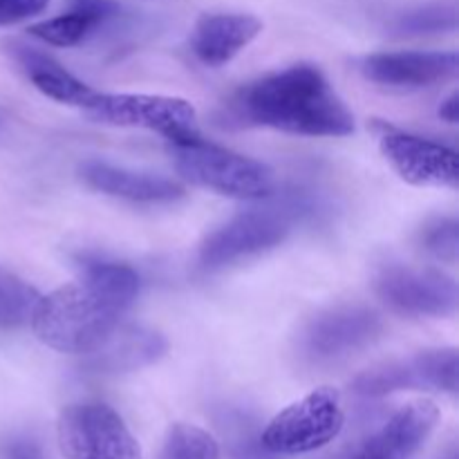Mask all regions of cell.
<instances>
[{"instance_id":"1","label":"cell","mask_w":459,"mask_h":459,"mask_svg":"<svg viewBox=\"0 0 459 459\" xmlns=\"http://www.w3.org/2000/svg\"><path fill=\"white\" fill-rule=\"evenodd\" d=\"M139 285V273L128 264L83 260L79 281L40 296L30 325L56 352L90 354L119 327Z\"/></svg>"},{"instance_id":"2","label":"cell","mask_w":459,"mask_h":459,"mask_svg":"<svg viewBox=\"0 0 459 459\" xmlns=\"http://www.w3.org/2000/svg\"><path fill=\"white\" fill-rule=\"evenodd\" d=\"M229 117L303 137H348L354 117L321 67L296 63L251 81L233 94Z\"/></svg>"},{"instance_id":"3","label":"cell","mask_w":459,"mask_h":459,"mask_svg":"<svg viewBox=\"0 0 459 459\" xmlns=\"http://www.w3.org/2000/svg\"><path fill=\"white\" fill-rule=\"evenodd\" d=\"M175 169L182 179L236 200H264L273 193V173L267 164L195 137L170 143Z\"/></svg>"},{"instance_id":"4","label":"cell","mask_w":459,"mask_h":459,"mask_svg":"<svg viewBox=\"0 0 459 459\" xmlns=\"http://www.w3.org/2000/svg\"><path fill=\"white\" fill-rule=\"evenodd\" d=\"M83 112L99 124L152 130L170 143H186L200 137L195 108L179 97L94 92Z\"/></svg>"},{"instance_id":"5","label":"cell","mask_w":459,"mask_h":459,"mask_svg":"<svg viewBox=\"0 0 459 459\" xmlns=\"http://www.w3.org/2000/svg\"><path fill=\"white\" fill-rule=\"evenodd\" d=\"M345 424L341 394L318 388L278 412L260 435V444L273 455H303L327 446Z\"/></svg>"},{"instance_id":"6","label":"cell","mask_w":459,"mask_h":459,"mask_svg":"<svg viewBox=\"0 0 459 459\" xmlns=\"http://www.w3.org/2000/svg\"><path fill=\"white\" fill-rule=\"evenodd\" d=\"M56 439L63 459H142V446L119 412L99 402L63 408Z\"/></svg>"},{"instance_id":"7","label":"cell","mask_w":459,"mask_h":459,"mask_svg":"<svg viewBox=\"0 0 459 459\" xmlns=\"http://www.w3.org/2000/svg\"><path fill=\"white\" fill-rule=\"evenodd\" d=\"M375 290L388 307L406 316H451L459 300L455 281L446 273L408 264H388L381 269Z\"/></svg>"},{"instance_id":"8","label":"cell","mask_w":459,"mask_h":459,"mask_svg":"<svg viewBox=\"0 0 459 459\" xmlns=\"http://www.w3.org/2000/svg\"><path fill=\"white\" fill-rule=\"evenodd\" d=\"M459 354L455 348L426 350L411 359L385 363L354 381V390L366 397H384L399 390H439L457 393Z\"/></svg>"},{"instance_id":"9","label":"cell","mask_w":459,"mask_h":459,"mask_svg":"<svg viewBox=\"0 0 459 459\" xmlns=\"http://www.w3.org/2000/svg\"><path fill=\"white\" fill-rule=\"evenodd\" d=\"M291 231L287 213L264 209L245 211L215 229L200 247V263L209 269L224 267L236 260L263 254L281 245Z\"/></svg>"},{"instance_id":"10","label":"cell","mask_w":459,"mask_h":459,"mask_svg":"<svg viewBox=\"0 0 459 459\" xmlns=\"http://www.w3.org/2000/svg\"><path fill=\"white\" fill-rule=\"evenodd\" d=\"M379 146L403 182L412 186L457 188L459 155L453 148L393 128L379 134Z\"/></svg>"},{"instance_id":"11","label":"cell","mask_w":459,"mask_h":459,"mask_svg":"<svg viewBox=\"0 0 459 459\" xmlns=\"http://www.w3.org/2000/svg\"><path fill=\"white\" fill-rule=\"evenodd\" d=\"M384 330L379 314L368 307H336L307 325L303 348L316 361L348 357L370 345Z\"/></svg>"},{"instance_id":"12","label":"cell","mask_w":459,"mask_h":459,"mask_svg":"<svg viewBox=\"0 0 459 459\" xmlns=\"http://www.w3.org/2000/svg\"><path fill=\"white\" fill-rule=\"evenodd\" d=\"M457 72V52H381L363 61V74L390 88H429Z\"/></svg>"},{"instance_id":"13","label":"cell","mask_w":459,"mask_h":459,"mask_svg":"<svg viewBox=\"0 0 459 459\" xmlns=\"http://www.w3.org/2000/svg\"><path fill=\"white\" fill-rule=\"evenodd\" d=\"M437 421L439 408L430 399L406 403L368 439L354 459H411L424 446Z\"/></svg>"},{"instance_id":"14","label":"cell","mask_w":459,"mask_h":459,"mask_svg":"<svg viewBox=\"0 0 459 459\" xmlns=\"http://www.w3.org/2000/svg\"><path fill=\"white\" fill-rule=\"evenodd\" d=\"M166 339L146 327H117L85 359V370L94 375H121L146 368L164 357Z\"/></svg>"},{"instance_id":"15","label":"cell","mask_w":459,"mask_h":459,"mask_svg":"<svg viewBox=\"0 0 459 459\" xmlns=\"http://www.w3.org/2000/svg\"><path fill=\"white\" fill-rule=\"evenodd\" d=\"M263 22L251 13H206L193 30V54L204 65L220 67L236 58L255 36Z\"/></svg>"},{"instance_id":"16","label":"cell","mask_w":459,"mask_h":459,"mask_svg":"<svg viewBox=\"0 0 459 459\" xmlns=\"http://www.w3.org/2000/svg\"><path fill=\"white\" fill-rule=\"evenodd\" d=\"M81 178L94 191L106 195L121 197L128 202H143V204H157V202H173L184 195V188L173 179L160 178L151 173H137V170L121 169V166L106 164V161L90 160L81 164Z\"/></svg>"},{"instance_id":"17","label":"cell","mask_w":459,"mask_h":459,"mask_svg":"<svg viewBox=\"0 0 459 459\" xmlns=\"http://www.w3.org/2000/svg\"><path fill=\"white\" fill-rule=\"evenodd\" d=\"M119 13L112 0H72V7L61 16L31 25L30 34L54 48H74L101 30Z\"/></svg>"},{"instance_id":"18","label":"cell","mask_w":459,"mask_h":459,"mask_svg":"<svg viewBox=\"0 0 459 459\" xmlns=\"http://www.w3.org/2000/svg\"><path fill=\"white\" fill-rule=\"evenodd\" d=\"M13 56H16L18 65L27 74V79L36 85V90L43 92L45 97L54 99V101L76 106L83 110L90 99H92V94L97 92L90 85H85L83 81L72 76L61 63L54 61L48 54L39 52V49L27 48V45H16Z\"/></svg>"},{"instance_id":"19","label":"cell","mask_w":459,"mask_h":459,"mask_svg":"<svg viewBox=\"0 0 459 459\" xmlns=\"http://www.w3.org/2000/svg\"><path fill=\"white\" fill-rule=\"evenodd\" d=\"M459 9L455 0H439V3L420 4L415 9L403 12L393 22V30L399 36H426L444 34L457 30Z\"/></svg>"},{"instance_id":"20","label":"cell","mask_w":459,"mask_h":459,"mask_svg":"<svg viewBox=\"0 0 459 459\" xmlns=\"http://www.w3.org/2000/svg\"><path fill=\"white\" fill-rule=\"evenodd\" d=\"M39 299L40 294L30 282L0 267V330H12L30 323Z\"/></svg>"},{"instance_id":"21","label":"cell","mask_w":459,"mask_h":459,"mask_svg":"<svg viewBox=\"0 0 459 459\" xmlns=\"http://www.w3.org/2000/svg\"><path fill=\"white\" fill-rule=\"evenodd\" d=\"M161 459H220V446L211 433L193 424H175L166 437Z\"/></svg>"},{"instance_id":"22","label":"cell","mask_w":459,"mask_h":459,"mask_svg":"<svg viewBox=\"0 0 459 459\" xmlns=\"http://www.w3.org/2000/svg\"><path fill=\"white\" fill-rule=\"evenodd\" d=\"M421 245L433 258L442 263H455L459 255L457 220H437L421 231Z\"/></svg>"},{"instance_id":"23","label":"cell","mask_w":459,"mask_h":459,"mask_svg":"<svg viewBox=\"0 0 459 459\" xmlns=\"http://www.w3.org/2000/svg\"><path fill=\"white\" fill-rule=\"evenodd\" d=\"M48 4L49 0H0V27L30 21V18L45 12Z\"/></svg>"},{"instance_id":"24","label":"cell","mask_w":459,"mask_h":459,"mask_svg":"<svg viewBox=\"0 0 459 459\" xmlns=\"http://www.w3.org/2000/svg\"><path fill=\"white\" fill-rule=\"evenodd\" d=\"M233 459H273V453L260 444V437H251L249 433H240L233 442Z\"/></svg>"},{"instance_id":"25","label":"cell","mask_w":459,"mask_h":459,"mask_svg":"<svg viewBox=\"0 0 459 459\" xmlns=\"http://www.w3.org/2000/svg\"><path fill=\"white\" fill-rule=\"evenodd\" d=\"M439 117H442L444 121H448V124H457V119H459V97H457V92H453L451 97H448L446 101L439 106Z\"/></svg>"},{"instance_id":"26","label":"cell","mask_w":459,"mask_h":459,"mask_svg":"<svg viewBox=\"0 0 459 459\" xmlns=\"http://www.w3.org/2000/svg\"><path fill=\"white\" fill-rule=\"evenodd\" d=\"M12 457H13V459H36L34 451H31V448H27V446L16 448V451H13V455H12Z\"/></svg>"}]
</instances>
